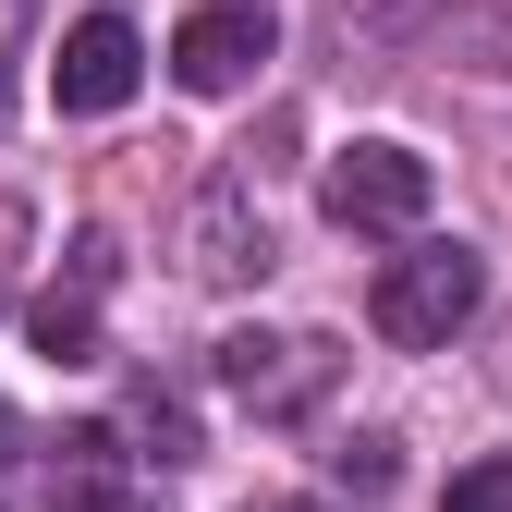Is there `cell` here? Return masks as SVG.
I'll list each match as a JSON object with an SVG mask.
<instances>
[{"label": "cell", "instance_id": "1", "mask_svg": "<svg viewBox=\"0 0 512 512\" xmlns=\"http://www.w3.org/2000/svg\"><path fill=\"white\" fill-rule=\"evenodd\" d=\"M476 305H488V256H476V244H415V256H391L378 293H366L378 342H403V354H439Z\"/></svg>", "mask_w": 512, "mask_h": 512}, {"label": "cell", "instance_id": "2", "mask_svg": "<svg viewBox=\"0 0 512 512\" xmlns=\"http://www.w3.org/2000/svg\"><path fill=\"white\" fill-rule=\"evenodd\" d=\"M208 378H220L244 415L281 427V415H305V403L342 378V354L317 342V330H232V342H208Z\"/></svg>", "mask_w": 512, "mask_h": 512}, {"label": "cell", "instance_id": "3", "mask_svg": "<svg viewBox=\"0 0 512 512\" xmlns=\"http://www.w3.org/2000/svg\"><path fill=\"white\" fill-rule=\"evenodd\" d=\"M427 196H439V183H427V159L403 135H354L330 171H317V208H330L342 232H415Z\"/></svg>", "mask_w": 512, "mask_h": 512}, {"label": "cell", "instance_id": "4", "mask_svg": "<svg viewBox=\"0 0 512 512\" xmlns=\"http://www.w3.org/2000/svg\"><path fill=\"white\" fill-rule=\"evenodd\" d=\"M269 49H281V25L256 13V0H208V13L171 25V86L183 98H232V86H256Z\"/></svg>", "mask_w": 512, "mask_h": 512}, {"label": "cell", "instance_id": "5", "mask_svg": "<svg viewBox=\"0 0 512 512\" xmlns=\"http://www.w3.org/2000/svg\"><path fill=\"white\" fill-rule=\"evenodd\" d=\"M49 512H159L147 464L122 452V427H61L49 452Z\"/></svg>", "mask_w": 512, "mask_h": 512}, {"label": "cell", "instance_id": "6", "mask_svg": "<svg viewBox=\"0 0 512 512\" xmlns=\"http://www.w3.org/2000/svg\"><path fill=\"white\" fill-rule=\"evenodd\" d=\"M49 86H61V110H86V122H98V110H122V98L147 86V37L122 25V13H86L74 37H61Z\"/></svg>", "mask_w": 512, "mask_h": 512}, {"label": "cell", "instance_id": "7", "mask_svg": "<svg viewBox=\"0 0 512 512\" xmlns=\"http://www.w3.org/2000/svg\"><path fill=\"white\" fill-rule=\"evenodd\" d=\"M110 269H122V244L110 232H74V281L25 305V342L49 366H98V293H110Z\"/></svg>", "mask_w": 512, "mask_h": 512}, {"label": "cell", "instance_id": "8", "mask_svg": "<svg viewBox=\"0 0 512 512\" xmlns=\"http://www.w3.org/2000/svg\"><path fill=\"white\" fill-rule=\"evenodd\" d=\"M196 281H269V220H256L244 171H220L196 196Z\"/></svg>", "mask_w": 512, "mask_h": 512}, {"label": "cell", "instance_id": "9", "mask_svg": "<svg viewBox=\"0 0 512 512\" xmlns=\"http://www.w3.org/2000/svg\"><path fill=\"white\" fill-rule=\"evenodd\" d=\"M439 512H512V452H488V464H464L452 488H439Z\"/></svg>", "mask_w": 512, "mask_h": 512}, {"label": "cell", "instance_id": "10", "mask_svg": "<svg viewBox=\"0 0 512 512\" xmlns=\"http://www.w3.org/2000/svg\"><path fill=\"white\" fill-rule=\"evenodd\" d=\"M330 464H342V488H354V500H378V488L403 476V452H391V439H378V427H366V439H342Z\"/></svg>", "mask_w": 512, "mask_h": 512}, {"label": "cell", "instance_id": "11", "mask_svg": "<svg viewBox=\"0 0 512 512\" xmlns=\"http://www.w3.org/2000/svg\"><path fill=\"white\" fill-rule=\"evenodd\" d=\"M135 427L159 439V464H196V427H183V403H171V391H135Z\"/></svg>", "mask_w": 512, "mask_h": 512}, {"label": "cell", "instance_id": "12", "mask_svg": "<svg viewBox=\"0 0 512 512\" xmlns=\"http://www.w3.org/2000/svg\"><path fill=\"white\" fill-rule=\"evenodd\" d=\"M0 512H25V415L0 403Z\"/></svg>", "mask_w": 512, "mask_h": 512}, {"label": "cell", "instance_id": "13", "mask_svg": "<svg viewBox=\"0 0 512 512\" xmlns=\"http://www.w3.org/2000/svg\"><path fill=\"white\" fill-rule=\"evenodd\" d=\"M25 25H37V0H0V122H13V49H25Z\"/></svg>", "mask_w": 512, "mask_h": 512}, {"label": "cell", "instance_id": "14", "mask_svg": "<svg viewBox=\"0 0 512 512\" xmlns=\"http://www.w3.org/2000/svg\"><path fill=\"white\" fill-rule=\"evenodd\" d=\"M281 512H317V500H281Z\"/></svg>", "mask_w": 512, "mask_h": 512}]
</instances>
